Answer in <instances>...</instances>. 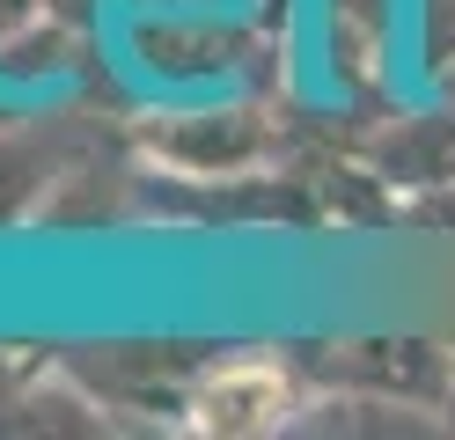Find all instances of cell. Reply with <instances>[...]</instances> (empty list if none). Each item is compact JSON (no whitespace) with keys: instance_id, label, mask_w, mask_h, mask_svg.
<instances>
[{"instance_id":"cell-1","label":"cell","mask_w":455,"mask_h":440,"mask_svg":"<svg viewBox=\"0 0 455 440\" xmlns=\"http://www.w3.org/2000/svg\"><path fill=\"white\" fill-rule=\"evenodd\" d=\"M258 44H265V22H243L228 8H191V15H140L132 8V29H125L132 67L155 88H198V96L235 81L243 59H258Z\"/></svg>"},{"instance_id":"cell-2","label":"cell","mask_w":455,"mask_h":440,"mask_svg":"<svg viewBox=\"0 0 455 440\" xmlns=\"http://www.w3.org/2000/svg\"><path fill=\"white\" fill-rule=\"evenodd\" d=\"M184 411L198 433H272L294 411V381L265 352H235V360H213L191 374Z\"/></svg>"},{"instance_id":"cell-3","label":"cell","mask_w":455,"mask_h":440,"mask_svg":"<svg viewBox=\"0 0 455 440\" xmlns=\"http://www.w3.org/2000/svg\"><path fill=\"white\" fill-rule=\"evenodd\" d=\"M140 140L184 176H250L272 147L265 110L250 103H198V110H177L169 125H148Z\"/></svg>"},{"instance_id":"cell-4","label":"cell","mask_w":455,"mask_h":440,"mask_svg":"<svg viewBox=\"0 0 455 440\" xmlns=\"http://www.w3.org/2000/svg\"><path fill=\"white\" fill-rule=\"evenodd\" d=\"M74 147L81 140L67 125H15V117L0 125V228L44 213V198H52Z\"/></svg>"},{"instance_id":"cell-5","label":"cell","mask_w":455,"mask_h":440,"mask_svg":"<svg viewBox=\"0 0 455 440\" xmlns=\"http://www.w3.org/2000/svg\"><path fill=\"white\" fill-rule=\"evenodd\" d=\"M323 15H331V74L346 67L353 88L382 81V59L396 37V0H323Z\"/></svg>"},{"instance_id":"cell-6","label":"cell","mask_w":455,"mask_h":440,"mask_svg":"<svg viewBox=\"0 0 455 440\" xmlns=\"http://www.w3.org/2000/svg\"><path fill=\"white\" fill-rule=\"evenodd\" d=\"M375 162L404 184H455V110L396 117V132H382Z\"/></svg>"},{"instance_id":"cell-7","label":"cell","mask_w":455,"mask_h":440,"mask_svg":"<svg viewBox=\"0 0 455 440\" xmlns=\"http://www.w3.org/2000/svg\"><path fill=\"white\" fill-rule=\"evenodd\" d=\"M419 52H426V67L455 59V0H419Z\"/></svg>"},{"instance_id":"cell-8","label":"cell","mask_w":455,"mask_h":440,"mask_svg":"<svg viewBox=\"0 0 455 440\" xmlns=\"http://www.w3.org/2000/svg\"><path fill=\"white\" fill-rule=\"evenodd\" d=\"M52 15V0H0V44L8 37H22L30 22H44Z\"/></svg>"},{"instance_id":"cell-9","label":"cell","mask_w":455,"mask_h":440,"mask_svg":"<svg viewBox=\"0 0 455 440\" xmlns=\"http://www.w3.org/2000/svg\"><path fill=\"white\" fill-rule=\"evenodd\" d=\"M140 15H191V8H228V0H132Z\"/></svg>"},{"instance_id":"cell-10","label":"cell","mask_w":455,"mask_h":440,"mask_svg":"<svg viewBox=\"0 0 455 440\" xmlns=\"http://www.w3.org/2000/svg\"><path fill=\"white\" fill-rule=\"evenodd\" d=\"M0 125H8V103H0Z\"/></svg>"}]
</instances>
